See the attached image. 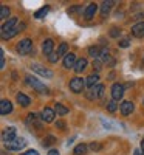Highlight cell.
<instances>
[{
    "mask_svg": "<svg viewBox=\"0 0 144 155\" xmlns=\"http://www.w3.org/2000/svg\"><path fill=\"white\" fill-rule=\"evenodd\" d=\"M118 45H119L121 48H127V47L130 45V42H129V39H123V41L118 42Z\"/></svg>",
    "mask_w": 144,
    "mask_h": 155,
    "instance_id": "cell-33",
    "label": "cell"
},
{
    "mask_svg": "<svg viewBox=\"0 0 144 155\" xmlns=\"http://www.w3.org/2000/svg\"><path fill=\"white\" fill-rule=\"evenodd\" d=\"M31 123H36V124L39 126V123H37V113H28V116H27V124H31Z\"/></svg>",
    "mask_w": 144,
    "mask_h": 155,
    "instance_id": "cell-28",
    "label": "cell"
},
{
    "mask_svg": "<svg viewBox=\"0 0 144 155\" xmlns=\"http://www.w3.org/2000/svg\"><path fill=\"white\" fill-rule=\"evenodd\" d=\"M54 112H56L57 115H67V113H68V109L65 107V106H62L61 102H56V106H54Z\"/></svg>",
    "mask_w": 144,
    "mask_h": 155,
    "instance_id": "cell-25",
    "label": "cell"
},
{
    "mask_svg": "<svg viewBox=\"0 0 144 155\" xmlns=\"http://www.w3.org/2000/svg\"><path fill=\"white\" fill-rule=\"evenodd\" d=\"M76 56H74V53H68L67 56L64 58V67L65 68H74V65H76Z\"/></svg>",
    "mask_w": 144,
    "mask_h": 155,
    "instance_id": "cell-14",
    "label": "cell"
},
{
    "mask_svg": "<svg viewBox=\"0 0 144 155\" xmlns=\"http://www.w3.org/2000/svg\"><path fill=\"white\" fill-rule=\"evenodd\" d=\"M68 53H70V51H68V45H67V44H61L59 48H57V54H59V58H61V56L65 58Z\"/></svg>",
    "mask_w": 144,
    "mask_h": 155,
    "instance_id": "cell-26",
    "label": "cell"
},
{
    "mask_svg": "<svg viewBox=\"0 0 144 155\" xmlns=\"http://www.w3.org/2000/svg\"><path fill=\"white\" fill-rule=\"evenodd\" d=\"M132 34H133L135 37L144 36V22H138V23L133 25V27H132Z\"/></svg>",
    "mask_w": 144,
    "mask_h": 155,
    "instance_id": "cell-16",
    "label": "cell"
},
{
    "mask_svg": "<svg viewBox=\"0 0 144 155\" xmlns=\"http://www.w3.org/2000/svg\"><path fill=\"white\" fill-rule=\"evenodd\" d=\"M27 84L31 85L34 90H37V92H41V93H48V87L45 84H42L39 79L33 78V76H27Z\"/></svg>",
    "mask_w": 144,
    "mask_h": 155,
    "instance_id": "cell-2",
    "label": "cell"
},
{
    "mask_svg": "<svg viewBox=\"0 0 144 155\" xmlns=\"http://www.w3.org/2000/svg\"><path fill=\"white\" fill-rule=\"evenodd\" d=\"M81 9H82L81 6H73V8H70V9H68V14L71 16V14H74V12H77V11H81Z\"/></svg>",
    "mask_w": 144,
    "mask_h": 155,
    "instance_id": "cell-35",
    "label": "cell"
},
{
    "mask_svg": "<svg viewBox=\"0 0 144 155\" xmlns=\"http://www.w3.org/2000/svg\"><path fill=\"white\" fill-rule=\"evenodd\" d=\"M113 5H115V2H112V0H109V2H102V5H101V16L107 17Z\"/></svg>",
    "mask_w": 144,
    "mask_h": 155,
    "instance_id": "cell-17",
    "label": "cell"
},
{
    "mask_svg": "<svg viewBox=\"0 0 144 155\" xmlns=\"http://www.w3.org/2000/svg\"><path fill=\"white\" fill-rule=\"evenodd\" d=\"M133 155H141V152H139V150H138V149H136V150H135V153H133Z\"/></svg>",
    "mask_w": 144,
    "mask_h": 155,
    "instance_id": "cell-41",
    "label": "cell"
},
{
    "mask_svg": "<svg viewBox=\"0 0 144 155\" xmlns=\"http://www.w3.org/2000/svg\"><path fill=\"white\" fill-rule=\"evenodd\" d=\"M48 155H59V152H57L56 149H51V150L48 152Z\"/></svg>",
    "mask_w": 144,
    "mask_h": 155,
    "instance_id": "cell-40",
    "label": "cell"
},
{
    "mask_svg": "<svg viewBox=\"0 0 144 155\" xmlns=\"http://www.w3.org/2000/svg\"><path fill=\"white\" fill-rule=\"evenodd\" d=\"M25 146H27V140H25V138H16L14 141H11V143L6 144V147L9 150H20Z\"/></svg>",
    "mask_w": 144,
    "mask_h": 155,
    "instance_id": "cell-7",
    "label": "cell"
},
{
    "mask_svg": "<svg viewBox=\"0 0 144 155\" xmlns=\"http://www.w3.org/2000/svg\"><path fill=\"white\" fill-rule=\"evenodd\" d=\"M98 82H99V74H98V73L90 74V76L87 78V81H85V84H87V87H88V88L96 87V85H98Z\"/></svg>",
    "mask_w": 144,
    "mask_h": 155,
    "instance_id": "cell-19",
    "label": "cell"
},
{
    "mask_svg": "<svg viewBox=\"0 0 144 155\" xmlns=\"http://www.w3.org/2000/svg\"><path fill=\"white\" fill-rule=\"evenodd\" d=\"M53 50H54V42L51 39H47V41L42 44V53L45 56H51L53 54Z\"/></svg>",
    "mask_w": 144,
    "mask_h": 155,
    "instance_id": "cell-12",
    "label": "cell"
},
{
    "mask_svg": "<svg viewBox=\"0 0 144 155\" xmlns=\"http://www.w3.org/2000/svg\"><path fill=\"white\" fill-rule=\"evenodd\" d=\"M48 59H50V62H57V59H59V54H57V53H53L51 56H48Z\"/></svg>",
    "mask_w": 144,
    "mask_h": 155,
    "instance_id": "cell-36",
    "label": "cell"
},
{
    "mask_svg": "<svg viewBox=\"0 0 144 155\" xmlns=\"http://www.w3.org/2000/svg\"><path fill=\"white\" fill-rule=\"evenodd\" d=\"M101 53H102V50H99V47H90L88 48V54L93 56L95 59H99L101 58Z\"/></svg>",
    "mask_w": 144,
    "mask_h": 155,
    "instance_id": "cell-24",
    "label": "cell"
},
{
    "mask_svg": "<svg viewBox=\"0 0 144 155\" xmlns=\"http://www.w3.org/2000/svg\"><path fill=\"white\" fill-rule=\"evenodd\" d=\"M17 25V19L16 17H12V19H9L8 22H5L3 25H2V34L3 33H8V31H11L12 28H14Z\"/></svg>",
    "mask_w": 144,
    "mask_h": 155,
    "instance_id": "cell-18",
    "label": "cell"
},
{
    "mask_svg": "<svg viewBox=\"0 0 144 155\" xmlns=\"http://www.w3.org/2000/svg\"><path fill=\"white\" fill-rule=\"evenodd\" d=\"M119 34H121V30L119 28H112L110 30V36L112 37H119Z\"/></svg>",
    "mask_w": 144,
    "mask_h": 155,
    "instance_id": "cell-32",
    "label": "cell"
},
{
    "mask_svg": "<svg viewBox=\"0 0 144 155\" xmlns=\"http://www.w3.org/2000/svg\"><path fill=\"white\" fill-rule=\"evenodd\" d=\"M87 149H88V146L84 144V143H81V144H77V146L73 149V153H74V155H84V153H87Z\"/></svg>",
    "mask_w": 144,
    "mask_h": 155,
    "instance_id": "cell-22",
    "label": "cell"
},
{
    "mask_svg": "<svg viewBox=\"0 0 144 155\" xmlns=\"http://www.w3.org/2000/svg\"><path fill=\"white\" fill-rule=\"evenodd\" d=\"M96 11H98V5H96V3H90V5L84 9V17H85L87 20L93 19L95 14H96Z\"/></svg>",
    "mask_w": 144,
    "mask_h": 155,
    "instance_id": "cell-13",
    "label": "cell"
},
{
    "mask_svg": "<svg viewBox=\"0 0 144 155\" xmlns=\"http://www.w3.org/2000/svg\"><path fill=\"white\" fill-rule=\"evenodd\" d=\"M141 149H142V150H144V140H142V141H141Z\"/></svg>",
    "mask_w": 144,
    "mask_h": 155,
    "instance_id": "cell-42",
    "label": "cell"
},
{
    "mask_svg": "<svg viewBox=\"0 0 144 155\" xmlns=\"http://www.w3.org/2000/svg\"><path fill=\"white\" fill-rule=\"evenodd\" d=\"M93 68H96V71L101 70V62H99V61H95V62H93Z\"/></svg>",
    "mask_w": 144,
    "mask_h": 155,
    "instance_id": "cell-38",
    "label": "cell"
},
{
    "mask_svg": "<svg viewBox=\"0 0 144 155\" xmlns=\"http://www.w3.org/2000/svg\"><path fill=\"white\" fill-rule=\"evenodd\" d=\"M104 90H106V87H104L102 84H98L96 87L90 88L87 92V98L88 99H98V98H101L104 95Z\"/></svg>",
    "mask_w": 144,
    "mask_h": 155,
    "instance_id": "cell-5",
    "label": "cell"
},
{
    "mask_svg": "<svg viewBox=\"0 0 144 155\" xmlns=\"http://www.w3.org/2000/svg\"><path fill=\"white\" fill-rule=\"evenodd\" d=\"M0 68H5V54H3V50L0 53Z\"/></svg>",
    "mask_w": 144,
    "mask_h": 155,
    "instance_id": "cell-34",
    "label": "cell"
},
{
    "mask_svg": "<svg viewBox=\"0 0 144 155\" xmlns=\"http://www.w3.org/2000/svg\"><path fill=\"white\" fill-rule=\"evenodd\" d=\"M133 102L132 101H124V102H121V106H119V110H121V113L124 115V116H129V115H132V112H133Z\"/></svg>",
    "mask_w": 144,
    "mask_h": 155,
    "instance_id": "cell-9",
    "label": "cell"
},
{
    "mask_svg": "<svg viewBox=\"0 0 144 155\" xmlns=\"http://www.w3.org/2000/svg\"><path fill=\"white\" fill-rule=\"evenodd\" d=\"M54 115H56V112L53 110V109H50V107H45L44 110H42V115H41V118H42V121H45V123H51L54 120Z\"/></svg>",
    "mask_w": 144,
    "mask_h": 155,
    "instance_id": "cell-11",
    "label": "cell"
},
{
    "mask_svg": "<svg viewBox=\"0 0 144 155\" xmlns=\"http://www.w3.org/2000/svg\"><path fill=\"white\" fill-rule=\"evenodd\" d=\"M9 16V9L6 6H2L0 8V19H6Z\"/></svg>",
    "mask_w": 144,
    "mask_h": 155,
    "instance_id": "cell-30",
    "label": "cell"
},
{
    "mask_svg": "<svg viewBox=\"0 0 144 155\" xmlns=\"http://www.w3.org/2000/svg\"><path fill=\"white\" fill-rule=\"evenodd\" d=\"M16 99H17V102H19L22 107H28L30 102H31V99L25 95V93H17V95H16Z\"/></svg>",
    "mask_w": 144,
    "mask_h": 155,
    "instance_id": "cell-20",
    "label": "cell"
},
{
    "mask_svg": "<svg viewBox=\"0 0 144 155\" xmlns=\"http://www.w3.org/2000/svg\"><path fill=\"white\" fill-rule=\"evenodd\" d=\"M123 95H124V85L119 84V82L113 84V85H112V98H113L115 101H119V99L123 98Z\"/></svg>",
    "mask_w": 144,
    "mask_h": 155,
    "instance_id": "cell-8",
    "label": "cell"
},
{
    "mask_svg": "<svg viewBox=\"0 0 144 155\" xmlns=\"http://www.w3.org/2000/svg\"><path fill=\"white\" fill-rule=\"evenodd\" d=\"M16 138H17V130H16V127H8V129H5L3 134H2V140L5 141L6 144L11 143V141H14Z\"/></svg>",
    "mask_w": 144,
    "mask_h": 155,
    "instance_id": "cell-6",
    "label": "cell"
},
{
    "mask_svg": "<svg viewBox=\"0 0 144 155\" xmlns=\"http://www.w3.org/2000/svg\"><path fill=\"white\" fill-rule=\"evenodd\" d=\"M116 109H118V104H116V101H115V99H112V101L107 102V110H109V112L113 113V112H116Z\"/></svg>",
    "mask_w": 144,
    "mask_h": 155,
    "instance_id": "cell-29",
    "label": "cell"
},
{
    "mask_svg": "<svg viewBox=\"0 0 144 155\" xmlns=\"http://www.w3.org/2000/svg\"><path fill=\"white\" fill-rule=\"evenodd\" d=\"M85 81L82 79V78H73V79L70 81V90L73 93H81L82 90L85 88Z\"/></svg>",
    "mask_w": 144,
    "mask_h": 155,
    "instance_id": "cell-4",
    "label": "cell"
},
{
    "mask_svg": "<svg viewBox=\"0 0 144 155\" xmlns=\"http://www.w3.org/2000/svg\"><path fill=\"white\" fill-rule=\"evenodd\" d=\"M12 112V102L8 101V99H2L0 101V115H8Z\"/></svg>",
    "mask_w": 144,
    "mask_h": 155,
    "instance_id": "cell-10",
    "label": "cell"
},
{
    "mask_svg": "<svg viewBox=\"0 0 144 155\" xmlns=\"http://www.w3.org/2000/svg\"><path fill=\"white\" fill-rule=\"evenodd\" d=\"M31 70H33L34 73H37V74H41L42 78H47V79H51V78L54 76V73L51 71L50 68L41 65V64H33V65H31Z\"/></svg>",
    "mask_w": 144,
    "mask_h": 155,
    "instance_id": "cell-3",
    "label": "cell"
},
{
    "mask_svg": "<svg viewBox=\"0 0 144 155\" xmlns=\"http://www.w3.org/2000/svg\"><path fill=\"white\" fill-rule=\"evenodd\" d=\"M88 147H90V150H93V152H95V150H101V149H102V146H101L99 143H90V144H88Z\"/></svg>",
    "mask_w": 144,
    "mask_h": 155,
    "instance_id": "cell-31",
    "label": "cell"
},
{
    "mask_svg": "<svg viewBox=\"0 0 144 155\" xmlns=\"http://www.w3.org/2000/svg\"><path fill=\"white\" fill-rule=\"evenodd\" d=\"M85 67H87V59H85V58H81V59H77V62H76L74 71H76V73H82V71L85 70Z\"/></svg>",
    "mask_w": 144,
    "mask_h": 155,
    "instance_id": "cell-21",
    "label": "cell"
},
{
    "mask_svg": "<svg viewBox=\"0 0 144 155\" xmlns=\"http://www.w3.org/2000/svg\"><path fill=\"white\" fill-rule=\"evenodd\" d=\"M56 127H59V129H65V123H64V121H57V123H56Z\"/></svg>",
    "mask_w": 144,
    "mask_h": 155,
    "instance_id": "cell-39",
    "label": "cell"
},
{
    "mask_svg": "<svg viewBox=\"0 0 144 155\" xmlns=\"http://www.w3.org/2000/svg\"><path fill=\"white\" fill-rule=\"evenodd\" d=\"M48 11H50V6H42L41 9H37V11L34 12V17H36V19H44V17L48 14Z\"/></svg>",
    "mask_w": 144,
    "mask_h": 155,
    "instance_id": "cell-23",
    "label": "cell"
},
{
    "mask_svg": "<svg viewBox=\"0 0 144 155\" xmlns=\"http://www.w3.org/2000/svg\"><path fill=\"white\" fill-rule=\"evenodd\" d=\"M56 143V138L53 137V135H48L44 141H42V144L45 146V147H48V146H51V144H54Z\"/></svg>",
    "mask_w": 144,
    "mask_h": 155,
    "instance_id": "cell-27",
    "label": "cell"
},
{
    "mask_svg": "<svg viewBox=\"0 0 144 155\" xmlns=\"http://www.w3.org/2000/svg\"><path fill=\"white\" fill-rule=\"evenodd\" d=\"M142 64H144V61H142Z\"/></svg>",
    "mask_w": 144,
    "mask_h": 155,
    "instance_id": "cell-43",
    "label": "cell"
},
{
    "mask_svg": "<svg viewBox=\"0 0 144 155\" xmlns=\"http://www.w3.org/2000/svg\"><path fill=\"white\" fill-rule=\"evenodd\" d=\"M22 155H39V152L34 150V149H30V150H27V152H23Z\"/></svg>",
    "mask_w": 144,
    "mask_h": 155,
    "instance_id": "cell-37",
    "label": "cell"
},
{
    "mask_svg": "<svg viewBox=\"0 0 144 155\" xmlns=\"http://www.w3.org/2000/svg\"><path fill=\"white\" fill-rule=\"evenodd\" d=\"M23 28H25V23H17V25H16V27L12 28L11 31H8V33H3V34H2V37H3V39H11V37H14V36H16L19 31H22Z\"/></svg>",
    "mask_w": 144,
    "mask_h": 155,
    "instance_id": "cell-15",
    "label": "cell"
},
{
    "mask_svg": "<svg viewBox=\"0 0 144 155\" xmlns=\"http://www.w3.org/2000/svg\"><path fill=\"white\" fill-rule=\"evenodd\" d=\"M16 50H17V53H19L20 56L30 54L31 51H33V42H31V39H23V41H20V42L17 44Z\"/></svg>",
    "mask_w": 144,
    "mask_h": 155,
    "instance_id": "cell-1",
    "label": "cell"
}]
</instances>
